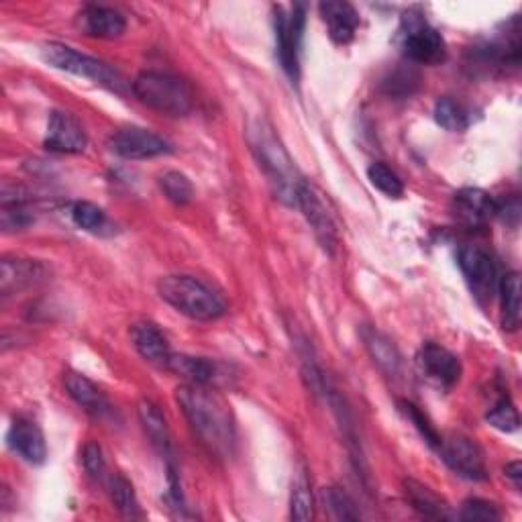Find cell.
Returning <instances> with one entry per match:
<instances>
[{
  "label": "cell",
  "mask_w": 522,
  "mask_h": 522,
  "mask_svg": "<svg viewBox=\"0 0 522 522\" xmlns=\"http://www.w3.org/2000/svg\"><path fill=\"white\" fill-rule=\"evenodd\" d=\"M176 402L198 441L219 457L235 453L237 431L231 406L208 386L184 384L176 390Z\"/></svg>",
  "instance_id": "6da1fadb"
},
{
  "label": "cell",
  "mask_w": 522,
  "mask_h": 522,
  "mask_svg": "<svg viewBox=\"0 0 522 522\" xmlns=\"http://www.w3.org/2000/svg\"><path fill=\"white\" fill-rule=\"evenodd\" d=\"M249 145L261 170L266 172L276 198L290 206H296V192L302 178L298 176L290 153L286 151L274 129L266 121H255L249 127Z\"/></svg>",
  "instance_id": "7a4b0ae2"
},
{
  "label": "cell",
  "mask_w": 522,
  "mask_h": 522,
  "mask_svg": "<svg viewBox=\"0 0 522 522\" xmlns=\"http://www.w3.org/2000/svg\"><path fill=\"white\" fill-rule=\"evenodd\" d=\"M158 292L162 300L192 321H217L227 312L225 298L194 276H166L158 282Z\"/></svg>",
  "instance_id": "3957f363"
},
{
  "label": "cell",
  "mask_w": 522,
  "mask_h": 522,
  "mask_svg": "<svg viewBox=\"0 0 522 522\" xmlns=\"http://www.w3.org/2000/svg\"><path fill=\"white\" fill-rule=\"evenodd\" d=\"M131 92L145 107L168 117H186L194 107V94L190 86L182 78L168 72H141L133 80Z\"/></svg>",
  "instance_id": "277c9868"
},
{
  "label": "cell",
  "mask_w": 522,
  "mask_h": 522,
  "mask_svg": "<svg viewBox=\"0 0 522 522\" xmlns=\"http://www.w3.org/2000/svg\"><path fill=\"white\" fill-rule=\"evenodd\" d=\"M41 58L51 68L86 78V80H92L94 84L107 88L111 92H117V94L127 92V82L115 68H111L109 64H104L102 60L80 54L78 49H74L70 45L47 43L41 49Z\"/></svg>",
  "instance_id": "5b68a950"
},
{
  "label": "cell",
  "mask_w": 522,
  "mask_h": 522,
  "mask_svg": "<svg viewBox=\"0 0 522 522\" xmlns=\"http://www.w3.org/2000/svg\"><path fill=\"white\" fill-rule=\"evenodd\" d=\"M304 25H306V9L302 5H294L290 13H286L282 7H276V15H274L276 54L282 70L294 82L300 78V49H302Z\"/></svg>",
  "instance_id": "8992f818"
},
{
  "label": "cell",
  "mask_w": 522,
  "mask_h": 522,
  "mask_svg": "<svg viewBox=\"0 0 522 522\" xmlns=\"http://www.w3.org/2000/svg\"><path fill=\"white\" fill-rule=\"evenodd\" d=\"M402 54L414 64H441L447 58V43L443 35L425 19H404Z\"/></svg>",
  "instance_id": "52a82bcc"
},
{
  "label": "cell",
  "mask_w": 522,
  "mask_h": 522,
  "mask_svg": "<svg viewBox=\"0 0 522 522\" xmlns=\"http://www.w3.org/2000/svg\"><path fill=\"white\" fill-rule=\"evenodd\" d=\"M457 261L463 278L476 300L480 304L492 302L498 288V272L492 255L478 245H467L459 249Z\"/></svg>",
  "instance_id": "ba28073f"
},
{
  "label": "cell",
  "mask_w": 522,
  "mask_h": 522,
  "mask_svg": "<svg viewBox=\"0 0 522 522\" xmlns=\"http://www.w3.org/2000/svg\"><path fill=\"white\" fill-rule=\"evenodd\" d=\"M435 451L457 476L472 482L488 480L486 457L476 441L467 437H443Z\"/></svg>",
  "instance_id": "9c48e42d"
},
{
  "label": "cell",
  "mask_w": 522,
  "mask_h": 522,
  "mask_svg": "<svg viewBox=\"0 0 522 522\" xmlns=\"http://www.w3.org/2000/svg\"><path fill=\"white\" fill-rule=\"evenodd\" d=\"M296 206L302 211L304 219L308 221V225H310L312 233H315L317 241L321 243V247L327 253H335V247L339 241L337 225L323 200V194L315 186L302 180L298 186V192H296Z\"/></svg>",
  "instance_id": "30bf717a"
},
{
  "label": "cell",
  "mask_w": 522,
  "mask_h": 522,
  "mask_svg": "<svg viewBox=\"0 0 522 522\" xmlns=\"http://www.w3.org/2000/svg\"><path fill=\"white\" fill-rule=\"evenodd\" d=\"M109 145L111 151L125 160H151L172 153V145L164 137L141 127L119 129L117 133H113Z\"/></svg>",
  "instance_id": "8fae6325"
},
{
  "label": "cell",
  "mask_w": 522,
  "mask_h": 522,
  "mask_svg": "<svg viewBox=\"0 0 522 522\" xmlns=\"http://www.w3.org/2000/svg\"><path fill=\"white\" fill-rule=\"evenodd\" d=\"M451 213L467 229H482L496 217V198L480 188H461L453 194Z\"/></svg>",
  "instance_id": "7c38bea8"
},
{
  "label": "cell",
  "mask_w": 522,
  "mask_h": 522,
  "mask_svg": "<svg viewBox=\"0 0 522 522\" xmlns=\"http://www.w3.org/2000/svg\"><path fill=\"white\" fill-rule=\"evenodd\" d=\"M43 145L56 153H82L88 145V137L82 123L74 115L54 111L47 121Z\"/></svg>",
  "instance_id": "4fadbf2b"
},
{
  "label": "cell",
  "mask_w": 522,
  "mask_h": 522,
  "mask_svg": "<svg viewBox=\"0 0 522 522\" xmlns=\"http://www.w3.org/2000/svg\"><path fill=\"white\" fill-rule=\"evenodd\" d=\"M416 361L423 374L443 388H453L461 380L463 368L459 357L437 343H425L416 355Z\"/></svg>",
  "instance_id": "5bb4252c"
},
{
  "label": "cell",
  "mask_w": 522,
  "mask_h": 522,
  "mask_svg": "<svg viewBox=\"0 0 522 522\" xmlns=\"http://www.w3.org/2000/svg\"><path fill=\"white\" fill-rule=\"evenodd\" d=\"M49 270L41 261L23 259V257H5L0 264V292L3 296L19 294L27 288H33L45 282Z\"/></svg>",
  "instance_id": "9a60e30c"
},
{
  "label": "cell",
  "mask_w": 522,
  "mask_h": 522,
  "mask_svg": "<svg viewBox=\"0 0 522 522\" xmlns=\"http://www.w3.org/2000/svg\"><path fill=\"white\" fill-rule=\"evenodd\" d=\"M319 13L337 45H347L355 39L359 29V13L345 0H327L319 5Z\"/></svg>",
  "instance_id": "2e32d148"
},
{
  "label": "cell",
  "mask_w": 522,
  "mask_h": 522,
  "mask_svg": "<svg viewBox=\"0 0 522 522\" xmlns=\"http://www.w3.org/2000/svg\"><path fill=\"white\" fill-rule=\"evenodd\" d=\"M9 447L19 453L27 463L39 465L47 457V445L41 429L29 419H17L7 435Z\"/></svg>",
  "instance_id": "e0dca14e"
},
{
  "label": "cell",
  "mask_w": 522,
  "mask_h": 522,
  "mask_svg": "<svg viewBox=\"0 0 522 522\" xmlns=\"http://www.w3.org/2000/svg\"><path fill=\"white\" fill-rule=\"evenodd\" d=\"M131 341L137 349V353L153 363L158 368H168V361L172 357V349L170 343L166 339V335L155 327L153 323H137L131 327Z\"/></svg>",
  "instance_id": "ac0fdd59"
},
{
  "label": "cell",
  "mask_w": 522,
  "mask_h": 522,
  "mask_svg": "<svg viewBox=\"0 0 522 522\" xmlns=\"http://www.w3.org/2000/svg\"><path fill=\"white\" fill-rule=\"evenodd\" d=\"M82 23L86 35L96 39H119L127 29V19L121 11L102 5L86 7L82 13Z\"/></svg>",
  "instance_id": "d6986e66"
},
{
  "label": "cell",
  "mask_w": 522,
  "mask_h": 522,
  "mask_svg": "<svg viewBox=\"0 0 522 522\" xmlns=\"http://www.w3.org/2000/svg\"><path fill=\"white\" fill-rule=\"evenodd\" d=\"M402 490H404V496L410 502V506L421 516L433 518V520H453V518H457L451 512L449 504L439 494H435L429 486L416 482V480H404Z\"/></svg>",
  "instance_id": "ffe728a7"
},
{
  "label": "cell",
  "mask_w": 522,
  "mask_h": 522,
  "mask_svg": "<svg viewBox=\"0 0 522 522\" xmlns=\"http://www.w3.org/2000/svg\"><path fill=\"white\" fill-rule=\"evenodd\" d=\"M361 339H363L365 349H368V353L378 363V368L382 372H386L388 376L400 374V368H402L400 351L384 333H380L372 327H365V329H361Z\"/></svg>",
  "instance_id": "44dd1931"
},
{
  "label": "cell",
  "mask_w": 522,
  "mask_h": 522,
  "mask_svg": "<svg viewBox=\"0 0 522 522\" xmlns=\"http://www.w3.org/2000/svg\"><path fill=\"white\" fill-rule=\"evenodd\" d=\"M139 421L143 425V431L147 433L151 445L158 449L162 455L170 457L172 443H170V429L164 419L162 410L149 400H143L139 404Z\"/></svg>",
  "instance_id": "7402d4cb"
},
{
  "label": "cell",
  "mask_w": 522,
  "mask_h": 522,
  "mask_svg": "<svg viewBox=\"0 0 522 522\" xmlns=\"http://www.w3.org/2000/svg\"><path fill=\"white\" fill-rule=\"evenodd\" d=\"M166 370L182 376L188 384H202V386H211L215 382V374H217L213 361H208L204 357L174 355V353L168 361Z\"/></svg>",
  "instance_id": "603a6c76"
},
{
  "label": "cell",
  "mask_w": 522,
  "mask_h": 522,
  "mask_svg": "<svg viewBox=\"0 0 522 522\" xmlns=\"http://www.w3.org/2000/svg\"><path fill=\"white\" fill-rule=\"evenodd\" d=\"M64 384H66L68 394L74 398V402L78 406H82L86 412H92V414L98 416V414L109 410L107 398H104L100 388H96L86 376L76 374V372H68L66 378H64Z\"/></svg>",
  "instance_id": "cb8c5ba5"
},
{
  "label": "cell",
  "mask_w": 522,
  "mask_h": 522,
  "mask_svg": "<svg viewBox=\"0 0 522 522\" xmlns=\"http://www.w3.org/2000/svg\"><path fill=\"white\" fill-rule=\"evenodd\" d=\"M502 300V327L514 333L520 327V278L516 272L502 276L498 282Z\"/></svg>",
  "instance_id": "d4e9b609"
},
{
  "label": "cell",
  "mask_w": 522,
  "mask_h": 522,
  "mask_svg": "<svg viewBox=\"0 0 522 522\" xmlns=\"http://www.w3.org/2000/svg\"><path fill=\"white\" fill-rule=\"evenodd\" d=\"M109 494H111L115 508L123 516H127V518H141L143 516L137 494L133 490V484L125 476L115 474V476L109 478Z\"/></svg>",
  "instance_id": "484cf974"
},
{
  "label": "cell",
  "mask_w": 522,
  "mask_h": 522,
  "mask_svg": "<svg viewBox=\"0 0 522 522\" xmlns=\"http://www.w3.org/2000/svg\"><path fill=\"white\" fill-rule=\"evenodd\" d=\"M315 516V500H312L310 482L304 472H298L292 482V496H290V518L292 520H310Z\"/></svg>",
  "instance_id": "4316f807"
},
{
  "label": "cell",
  "mask_w": 522,
  "mask_h": 522,
  "mask_svg": "<svg viewBox=\"0 0 522 522\" xmlns=\"http://www.w3.org/2000/svg\"><path fill=\"white\" fill-rule=\"evenodd\" d=\"M435 121L437 125H441L445 131L451 133H461L469 127L467 111L449 96H443L435 102Z\"/></svg>",
  "instance_id": "83f0119b"
},
{
  "label": "cell",
  "mask_w": 522,
  "mask_h": 522,
  "mask_svg": "<svg viewBox=\"0 0 522 522\" xmlns=\"http://www.w3.org/2000/svg\"><path fill=\"white\" fill-rule=\"evenodd\" d=\"M158 184H160V190L164 192V196L170 202H174L176 206H184V204L192 202V198H194V186L188 180V176L182 172L168 170V172L160 174Z\"/></svg>",
  "instance_id": "f1b7e54d"
},
{
  "label": "cell",
  "mask_w": 522,
  "mask_h": 522,
  "mask_svg": "<svg viewBox=\"0 0 522 522\" xmlns=\"http://www.w3.org/2000/svg\"><path fill=\"white\" fill-rule=\"evenodd\" d=\"M70 215L76 227L90 233H98L104 225H107V215H104L102 208L96 206L94 202H86V200L74 202Z\"/></svg>",
  "instance_id": "f546056e"
},
{
  "label": "cell",
  "mask_w": 522,
  "mask_h": 522,
  "mask_svg": "<svg viewBox=\"0 0 522 522\" xmlns=\"http://www.w3.org/2000/svg\"><path fill=\"white\" fill-rule=\"evenodd\" d=\"M368 180L374 188L390 198H400L404 194V182L400 180V176L382 162H376L368 168Z\"/></svg>",
  "instance_id": "4dcf8cb0"
},
{
  "label": "cell",
  "mask_w": 522,
  "mask_h": 522,
  "mask_svg": "<svg viewBox=\"0 0 522 522\" xmlns=\"http://www.w3.org/2000/svg\"><path fill=\"white\" fill-rule=\"evenodd\" d=\"M488 423L502 431V433H516L520 427V419H518V410L512 404V400L508 396H502L486 414Z\"/></svg>",
  "instance_id": "1f68e13d"
},
{
  "label": "cell",
  "mask_w": 522,
  "mask_h": 522,
  "mask_svg": "<svg viewBox=\"0 0 522 522\" xmlns=\"http://www.w3.org/2000/svg\"><path fill=\"white\" fill-rule=\"evenodd\" d=\"M398 406H400V410H402V414L406 416V419L416 427V431L421 433V437H423L433 449H437L443 437H441V435L437 433V429L431 425V421L427 419V414H425L419 406L408 402V400H400Z\"/></svg>",
  "instance_id": "d6a6232c"
},
{
  "label": "cell",
  "mask_w": 522,
  "mask_h": 522,
  "mask_svg": "<svg viewBox=\"0 0 522 522\" xmlns=\"http://www.w3.org/2000/svg\"><path fill=\"white\" fill-rule=\"evenodd\" d=\"M459 520L465 522H498L502 518L496 504L482 500V498H469L461 504V510L457 512Z\"/></svg>",
  "instance_id": "836d02e7"
},
{
  "label": "cell",
  "mask_w": 522,
  "mask_h": 522,
  "mask_svg": "<svg viewBox=\"0 0 522 522\" xmlns=\"http://www.w3.org/2000/svg\"><path fill=\"white\" fill-rule=\"evenodd\" d=\"M325 502H327L331 514L339 520H357L359 518V512H357L351 496L337 486H331L325 490Z\"/></svg>",
  "instance_id": "e575fe53"
},
{
  "label": "cell",
  "mask_w": 522,
  "mask_h": 522,
  "mask_svg": "<svg viewBox=\"0 0 522 522\" xmlns=\"http://www.w3.org/2000/svg\"><path fill=\"white\" fill-rule=\"evenodd\" d=\"M82 461H84V469H86L90 478H94L98 482H102L104 478H107V463H104L102 449L96 443H88L84 447Z\"/></svg>",
  "instance_id": "d590c367"
},
{
  "label": "cell",
  "mask_w": 522,
  "mask_h": 522,
  "mask_svg": "<svg viewBox=\"0 0 522 522\" xmlns=\"http://www.w3.org/2000/svg\"><path fill=\"white\" fill-rule=\"evenodd\" d=\"M496 217L510 227H518L520 221V200L516 194L496 200Z\"/></svg>",
  "instance_id": "8d00e7d4"
},
{
  "label": "cell",
  "mask_w": 522,
  "mask_h": 522,
  "mask_svg": "<svg viewBox=\"0 0 522 522\" xmlns=\"http://www.w3.org/2000/svg\"><path fill=\"white\" fill-rule=\"evenodd\" d=\"M390 86V94H412V90L419 86V76H416L414 72H396L390 82H386Z\"/></svg>",
  "instance_id": "74e56055"
},
{
  "label": "cell",
  "mask_w": 522,
  "mask_h": 522,
  "mask_svg": "<svg viewBox=\"0 0 522 522\" xmlns=\"http://www.w3.org/2000/svg\"><path fill=\"white\" fill-rule=\"evenodd\" d=\"M504 472H506V478L514 484V488L520 490V484H522V465H520V461L508 463Z\"/></svg>",
  "instance_id": "f35d334b"
}]
</instances>
